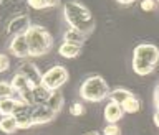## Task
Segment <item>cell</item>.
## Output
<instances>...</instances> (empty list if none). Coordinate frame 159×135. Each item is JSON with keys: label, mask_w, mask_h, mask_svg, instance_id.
Instances as JSON below:
<instances>
[{"label": "cell", "mask_w": 159, "mask_h": 135, "mask_svg": "<svg viewBox=\"0 0 159 135\" xmlns=\"http://www.w3.org/2000/svg\"><path fill=\"white\" fill-rule=\"evenodd\" d=\"M154 107H156V111H159V84L154 89Z\"/></svg>", "instance_id": "obj_27"}, {"label": "cell", "mask_w": 159, "mask_h": 135, "mask_svg": "<svg viewBox=\"0 0 159 135\" xmlns=\"http://www.w3.org/2000/svg\"><path fill=\"white\" fill-rule=\"evenodd\" d=\"M84 40H86V35H83L81 32H78V30H75V28H68L63 35V41L78 44V46H83Z\"/></svg>", "instance_id": "obj_15"}, {"label": "cell", "mask_w": 159, "mask_h": 135, "mask_svg": "<svg viewBox=\"0 0 159 135\" xmlns=\"http://www.w3.org/2000/svg\"><path fill=\"white\" fill-rule=\"evenodd\" d=\"M32 92H33V104L35 106H40V104H45L52 96V91H48L43 84H38V86H33L32 87Z\"/></svg>", "instance_id": "obj_14"}, {"label": "cell", "mask_w": 159, "mask_h": 135, "mask_svg": "<svg viewBox=\"0 0 159 135\" xmlns=\"http://www.w3.org/2000/svg\"><path fill=\"white\" fill-rule=\"evenodd\" d=\"M10 84H12V89L15 91V94H20L22 91H25L27 87H33L32 84H30L28 79L25 78L23 74H20V73H15V74H13V78H12V81H10Z\"/></svg>", "instance_id": "obj_16"}, {"label": "cell", "mask_w": 159, "mask_h": 135, "mask_svg": "<svg viewBox=\"0 0 159 135\" xmlns=\"http://www.w3.org/2000/svg\"><path fill=\"white\" fill-rule=\"evenodd\" d=\"M159 64V48L152 43H141L133 49V71L138 76L151 74Z\"/></svg>", "instance_id": "obj_2"}, {"label": "cell", "mask_w": 159, "mask_h": 135, "mask_svg": "<svg viewBox=\"0 0 159 135\" xmlns=\"http://www.w3.org/2000/svg\"><path fill=\"white\" fill-rule=\"evenodd\" d=\"M8 97H15L12 84L7 81H0V99H8Z\"/></svg>", "instance_id": "obj_22"}, {"label": "cell", "mask_w": 159, "mask_h": 135, "mask_svg": "<svg viewBox=\"0 0 159 135\" xmlns=\"http://www.w3.org/2000/svg\"><path fill=\"white\" fill-rule=\"evenodd\" d=\"M152 122H154V125H156L159 129V111L154 112V116H152Z\"/></svg>", "instance_id": "obj_28"}, {"label": "cell", "mask_w": 159, "mask_h": 135, "mask_svg": "<svg viewBox=\"0 0 159 135\" xmlns=\"http://www.w3.org/2000/svg\"><path fill=\"white\" fill-rule=\"evenodd\" d=\"M157 7L156 0H141V8L144 12H154V8Z\"/></svg>", "instance_id": "obj_25"}, {"label": "cell", "mask_w": 159, "mask_h": 135, "mask_svg": "<svg viewBox=\"0 0 159 135\" xmlns=\"http://www.w3.org/2000/svg\"><path fill=\"white\" fill-rule=\"evenodd\" d=\"M66 82H68V71L65 66H61V64H57V66L50 68L42 76V84L52 92L58 91V89L61 86H65Z\"/></svg>", "instance_id": "obj_5"}, {"label": "cell", "mask_w": 159, "mask_h": 135, "mask_svg": "<svg viewBox=\"0 0 159 135\" xmlns=\"http://www.w3.org/2000/svg\"><path fill=\"white\" fill-rule=\"evenodd\" d=\"M25 104L22 99L18 97H8V99H0V116H15L20 109H23Z\"/></svg>", "instance_id": "obj_10"}, {"label": "cell", "mask_w": 159, "mask_h": 135, "mask_svg": "<svg viewBox=\"0 0 159 135\" xmlns=\"http://www.w3.org/2000/svg\"><path fill=\"white\" fill-rule=\"evenodd\" d=\"M8 53L13 54L15 58H20V59L30 56V49H28V43H27V36H25V33L10 38V41H8Z\"/></svg>", "instance_id": "obj_6"}, {"label": "cell", "mask_w": 159, "mask_h": 135, "mask_svg": "<svg viewBox=\"0 0 159 135\" xmlns=\"http://www.w3.org/2000/svg\"><path fill=\"white\" fill-rule=\"evenodd\" d=\"M118 3H121V5H131V3H134L136 0H116Z\"/></svg>", "instance_id": "obj_29"}, {"label": "cell", "mask_w": 159, "mask_h": 135, "mask_svg": "<svg viewBox=\"0 0 159 135\" xmlns=\"http://www.w3.org/2000/svg\"><path fill=\"white\" fill-rule=\"evenodd\" d=\"M60 5V0H27V7L32 10H47Z\"/></svg>", "instance_id": "obj_17"}, {"label": "cell", "mask_w": 159, "mask_h": 135, "mask_svg": "<svg viewBox=\"0 0 159 135\" xmlns=\"http://www.w3.org/2000/svg\"><path fill=\"white\" fill-rule=\"evenodd\" d=\"M63 17L70 25V28H75L83 35H91L94 32V18L88 7H84L81 2L68 0L63 5Z\"/></svg>", "instance_id": "obj_1"}, {"label": "cell", "mask_w": 159, "mask_h": 135, "mask_svg": "<svg viewBox=\"0 0 159 135\" xmlns=\"http://www.w3.org/2000/svg\"><path fill=\"white\" fill-rule=\"evenodd\" d=\"M103 135H121V129L118 127V124H106V127L103 129Z\"/></svg>", "instance_id": "obj_24"}, {"label": "cell", "mask_w": 159, "mask_h": 135, "mask_svg": "<svg viewBox=\"0 0 159 135\" xmlns=\"http://www.w3.org/2000/svg\"><path fill=\"white\" fill-rule=\"evenodd\" d=\"M103 116H104V120H106V124H118V122L123 119L124 111H123V107L119 106V104L113 102V101H108V104L104 106Z\"/></svg>", "instance_id": "obj_11"}, {"label": "cell", "mask_w": 159, "mask_h": 135, "mask_svg": "<svg viewBox=\"0 0 159 135\" xmlns=\"http://www.w3.org/2000/svg\"><path fill=\"white\" fill-rule=\"evenodd\" d=\"M15 120H17V125H18V130H27V129L33 127V119H32V107L30 106H25L23 109L15 114Z\"/></svg>", "instance_id": "obj_12"}, {"label": "cell", "mask_w": 159, "mask_h": 135, "mask_svg": "<svg viewBox=\"0 0 159 135\" xmlns=\"http://www.w3.org/2000/svg\"><path fill=\"white\" fill-rule=\"evenodd\" d=\"M84 112H86V109H84V106L81 102H73L71 106H70V114H71L73 117H80V116H83Z\"/></svg>", "instance_id": "obj_23"}, {"label": "cell", "mask_w": 159, "mask_h": 135, "mask_svg": "<svg viewBox=\"0 0 159 135\" xmlns=\"http://www.w3.org/2000/svg\"><path fill=\"white\" fill-rule=\"evenodd\" d=\"M45 104H47V106L50 107V109H52V111H55V112H60V111H61V109H63V96H61V92H60V91H55V92H52V96H50V99H48V101L47 102H45Z\"/></svg>", "instance_id": "obj_21"}, {"label": "cell", "mask_w": 159, "mask_h": 135, "mask_svg": "<svg viewBox=\"0 0 159 135\" xmlns=\"http://www.w3.org/2000/svg\"><path fill=\"white\" fill-rule=\"evenodd\" d=\"M18 130L17 120H15L13 116H5L0 119V132L3 133H15Z\"/></svg>", "instance_id": "obj_19"}, {"label": "cell", "mask_w": 159, "mask_h": 135, "mask_svg": "<svg viewBox=\"0 0 159 135\" xmlns=\"http://www.w3.org/2000/svg\"><path fill=\"white\" fill-rule=\"evenodd\" d=\"M131 94H133L131 91H128V89H124V87H116V89H113V91L109 92V97H108V99L121 106V104L126 101V99L131 96Z\"/></svg>", "instance_id": "obj_20"}, {"label": "cell", "mask_w": 159, "mask_h": 135, "mask_svg": "<svg viewBox=\"0 0 159 135\" xmlns=\"http://www.w3.org/2000/svg\"><path fill=\"white\" fill-rule=\"evenodd\" d=\"M28 28H30V18H28L27 13H22V15H17V17H13L10 20L5 33H7L10 38H13V36H17V35H23Z\"/></svg>", "instance_id": "obj_7"}, {"label": "cell", "mask_w": 159, "mask_h": 135, "mask_svg": "<svg viewBox=\"0 0 159 135\" xmlns=\"http://www.w3.org/2000/svg\"><path fill=\"white\" fill-rule=\"evenodd\" d=\"M10 68V59L7 54L0 53V73H5L7 69Z\"/></svg>", "instance_id": "obj_26"}, {"label": "cell", "mask_w": 159, "mask_h": 135, "mask_svg": "<svg viewBox=\"0 0 159 135\" xmlns=\"http://www.w3.org/2000/svg\"><path fill=\"white\" fill-rule=\"evenodd\" d=\"M57 117V112L52 111L47 104H40V106H33L32 107V119L35 125H43V124L52 122Z\"/></svg>", "instance_id": "obj_8"}, {"label": "cell", "mask_w": 159, "mask_h": 135, "mask_svg": "<svg viewBox=\"0 0 159 135\" xmlns=\"http://www.w3.org/2000/svg\"><path fill=\"white\" fill-rule=\"evenodd\" d=\"M30 49V56L38 58L45 56L53 46V36L43 25H30V28L25 32Z\"/></svg>", "instance_id": "obj_3"}, {"label": "cell", "mask_w": 159, "mask_h": 135, "mask_svg": "<svg viewBox=\"0 0 159 135\" xmlns=\"http://www.w3.org/2000/svg\"><path fill=\"white\" fill-rule=\"evenodd\" d=\"M80 53H81V46L73 44V43L63 41V43L58 46V54H60L61 58H66V59L76 58V56H80Z\"/></svg>", "instance_id": "obj_13"}, {"label": "cell", "mask_w": 159, "mask_h": 135, "mask_svg": "<svg viewBox=\"0 0 159 135\" xmlns=\"http://www.w3.org/2000/svg\"><path fill=\"white\" fill-rule=\"evenodd\" d=\"M86 135H101V133H98V132H91V133H86Z\"/></svg>", "instance_id": "obj_30"}, {"label": "cell", "mask_w": 159, "mask_h": 135, "mask_svg": "<svg viewBox=\"0 0 159 135\" xmlns=\"http://www.w3.org/2000/svg\"><path fill=\"white\" fill-rule=\"evenodd\" d=\"M109 86L99 74L88 76L80 86V97L86 102H101L109 97Z\"/></svg>", "instance_id": "obj_4"}, {"label": "cell", "mask_w": 159, "mask_h": 135, "mask_svg": "<svg viewBox=\"0 0 159 135\" xmlns=\"http://www.w3.org/2000/svg\"><path fill=\"white\" fill-rule=\"evenodd\" d=\"M17 73L23 74V76L30 81V84H32V86H38V84H42V76H43V74L40 73V69H38L37 64L32 63V61L22 63V64L18 66Z\"/></svg>", "instance_id": "obj_9"}, {"label": "cell", "mask_w": 159, "mask_h": 135, "mask_svg": "<svg viewBox=\"0 0 159 135\" xmlns=\"http://www.w3.org/2000/svg\"><path fill=\"white\" fill-rule=\"evenodd\" d=\"M121 107H123L124 114H136V112H139V109H141V101L138 99V96L131 94V96L121 104Z\"/></svg>", "instance_id": "obj_18"}]
</instances>
